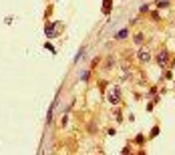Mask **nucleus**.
<instances>
[{"label":"nucleus","mask_w":175,"mask_h":155,"mask_svg":"<svg viewBox=\"0 0 175 155\" xmlns=\"http://www.w3.org/2000/svg\"><path fill=\"white\" fill-rule=\"evenodd\" d=\"M167 61H169V53H167V50H161L159 56H157V63H159L161 66H165V65H167Z\"/></svg>","instance_id":"obj_1"},{"label":"nucleus","mask_w":175,"mask_h":155,"mask_svg":"<svg viewBox=\"0 0 175 155\" xmlns=\"http://www.w3.org/2000/svg\"><path fill=\"white\" fill-rule=\"evenodd\" d=\"M119 93H121V89H119V87H115V89H113V93H111V97H109L113 105H117V103H119Z\"/></svg>","instance_id":"obj_2"},{"label":"nucleus","mask_w":175,"mask_h":155,"mask_svg":"<svg viewBox=\"0 0 175 155\" xmlns=\"http://www.w3.org/2000/svg\"><path fill=\"white\" fill-rule=\"evenodd\" d=\"M137 56H139V58L143 61V63H147V61H151V56H149V53H147V50H143V48H141L139 53H137Z\"/></svg>","instance_id":"obj_3"},{"label":"nucleus","mask_w":175,"mask_h":155,"mask_svg":"<svg viewBox=\"0 0 175 155\" xmlns=\"http://www.w3.org/2000/svg\"><path fill=\"white\" fill-rule=\"evenodd\" d=\"M47 36L48 38H55V22L47 24Z\"/></svg>","instance_id":"obj_4"},{"label":"nucleus","mask_w":175,"mask_h":155,"mask_svg":"<svg viewBox=\"0 0 175 155\" xmlns=\"http://www.w3.org/2000/svg\"><path fill=\"white\" fill-rule=\"evenodd\" d=\"M127 34H129V30H127V28H121V30H119V32L115 34V38H117V40H123V38H125Z\"/></svg>","instance_id":"obj_5"},{"label":"nucleus","mask_w":175,"mask_h":155,"mask_svg":"<svg viewBox=\"0 0 175 155\" xmlns=\"http://www.w3.org/2000/svg\"><path fill=\"white\" fill-rule=\"evenodd\" d=\"M103 12H105V14L111 12V0H103Z\"/></svg>","instance_id":"obj_6"},{"label":"nucleus","mask_w":175,"mask_h":155,"mask_svg":"<svg viewBox=\"0 0 175 155\" xmlns=\"http://www.w3.org/2000/svg\"><path fill=\"white\" fill-rule=\"evenodd\" d=\"M133 40H135V44H141V43H143V34H135Z\"/></svg>","instance_id":"obj_7"},{"label":"nucleus","mask_w":175,"mask_h":155,"mask_svg":"<svg viewBox=\"0 0 175 155\" xmlns=\"http://www.w3.org/2000/svg\"><path fill=\"white\" fill-rule=\"evenodd\" d=\"M157 6H159V8H167L169 2H167V0H161V2H157Z\"/></svg>","instance_id":"obj_8"}]
</instances>
